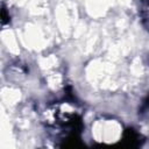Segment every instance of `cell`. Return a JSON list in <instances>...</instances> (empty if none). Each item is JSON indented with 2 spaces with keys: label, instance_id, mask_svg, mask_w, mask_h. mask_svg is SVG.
Returning <instances> with one entry per match:
<instances>
[{
  "label": "cell",
  "instance_id": "1",
  "mask_svg": "<svg viewBox=\"0 0 149 149\" xmlns=\"http://www.w3.org/2000/svg\"><path fill=\"white\" fill-rule=\"evenodd\" d=\"M142 136L134 129V128H126L122 135V143L125 147H130V148H135L141 146V143L143 142V140L141 141Z\"/></svg>",
  "mask_w": 149,
  "mask_h": 149
},
{
  "label": "cell",
  "instance_id": "2",
  "mask_svg": "<svg viewBox=\"0 0 149 149\" xmlns=\"http://www.w3.org/2000/svg\"><path fill=\"white\" fill-rule=\"evenodd\" d=\"M147 111H149V92L146 95V98L142 100V104H141V106L139 108V114H143Z\"/></svg>",
  "mask_w": 149,
  "mask_h": 149
},
{
  "label": "cell",
  "instance_id": "3",
  "mask_svg": "<svg viewBox=\"0 0 149 149\" xmlns=\"http://www.w3.org/2000/svg\"><path fill=\"white\" fill-rule=\"evenodd\" d=\"M9 20H10V16L7 13V9H6L5 5H2V8H1V23L5 26L6 23L9 22Z\"/></svg>",
  "mask_w": 149,
  "mask_h": 149
},
{
  "label": "cell",
  "instance_id": "4",
  "mask_svg": "<svg viewBox=\"0 0 149 149\" xmlns=\"http://www.w3.org/2000/svg\"><path fill=\"white\" fill-rule=\"evenodd\" d=\"M141 1H142L143 3H146L147 6H149V0H141Z\"/></svg>",
  "mask_w": 149,
  "mask_h": 149
}]
</instances>
